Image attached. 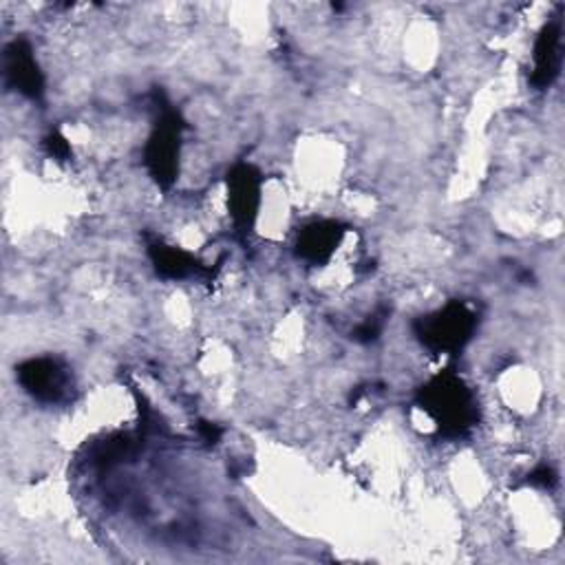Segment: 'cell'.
Returning a JSON list of instances; mask_svg holds the SVG:
<instances>
[{"label": "cell", "instance_id": "obj_4", "mask_svg": "<svg viewBox=\"0 0 565 565\" xmlns=\"http://www.w3.org/2000/svg\"><path fill=\"white\" fill-rule=\"evenodd\" d=\"M532 82L539 89L550 87L561 69V21H550L534 43Z\"/></svg>", "mask_w": 565, "mask_h": 565}, {"label": "cell", "instance_id": "obj_1", "mask_svg": "<svg viewBox=\"0 0 565 565\" xmlns=\"http://www.w3.org/2000/svg\"><path fill=\"white\" fill-rule=\"evenodd\" d=\"M424 411L431 413L440 429L464 433L475 418V402L470 391L457 378H437L424 398Z\"/></svg>", "mask_w": 565, "mask_h": 565}, {"label": "cell", "instance_id": "obj_6", "mask_svg": "<svg viewBox=\"0 0 565 565\" xmlns=\"http://www.w3.org/2000/svg\"><path fill=\"white\" fill-rule=\"evenodd\" d=\"M341 234L343 230H339L336 223H317L301 234L299 250L303 256L312 261H325L332 256L334 247L339 245Z\"/></svg>", "mask_w": 565, "mask_h": 565}, {"label": "cell", "instance_id": "obj_3", "mask_svg": "<svg viewBox=\"0 0 565 565\" xmlns=\"http://www.w3.org/2000/svg\"><path fill=\"white\" fill-rule=\"evenodd\" d=\"M146 157L159 184H170L175 179L179 157V126L175 124V115L162 120L155 135L151 137Z\"/></svg>", "mask_w": 565, "mask_h": 565}, {"label": "cell", "instance_id": "obj_8", "mask_svg": "<svg viewBox=\"0 0 565 565\" xmlns=\"http://www.w3.org/2000/svg\"><path fill=\"white\" fill-rule=\"evenodd\" d=\"M532 486H541V488H552L554 486V481H556V475H554V470L550 468V466H541V468H536L532 475H530V479H528Z\"/></svg>", "mask_w": 565, "mask_h": 565}, {"label": "cell", "instance_id": "obj_5", "mask_svg": "<svg viewBox=\"0 0 565 565\" xmlns=\"http://www.w3.org/2000/svg\"><path fill=\"white\" fill-rule=\"evenodd\" d=\"M228 199L232 217L239 225H250L258 206V175L250 166H239L228 179Z\"/></svg>", "mask_w": 565, "mask_h": 565}, {"label": "cell", "instance_id": "obj_7", "mask_svg": "<svg viewBox=\"0 0 565 565\" xmlns=\"http://www.w3.org/2000/svg\"><path fill=\"white\" fill-rule=\"evenodd\" d=\"M23 380L34 394L47 396V398H58L63 394V387H65L63 372L49 361L30 363L23 369Z\"/></svg>", "mask_w": 565, "mask_h": 565}, {"label": "cell", "instance_id": "obj_2", "mask_svg": "<svg viewBox=\"0 0 565 565\" xmlns=\"http://www.w3.org/2000/svg\"><path fill=\"white\" fill-rule=\"evenodd\" d=\"M473 328V312L459 303H453L422 321L420 339L435 352H455L462 350L464 343L470 339Z\"/></svg>", "mask_w": 565, "mask_h": 565}]
</instances>
